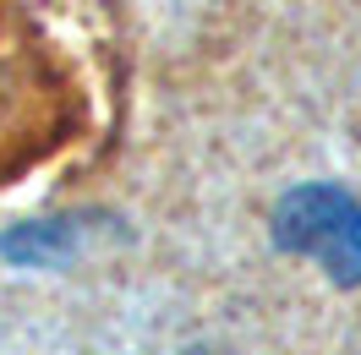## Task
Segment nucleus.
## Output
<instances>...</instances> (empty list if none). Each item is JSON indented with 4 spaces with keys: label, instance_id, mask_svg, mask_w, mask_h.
Returning <instances> with one entry per match:
<instances>
[{
    "label": "nucleus",
    "instance_id": "nucleus-1",
    "mask_svg": "<svg viewBox=\"0 0 361 355\" xmlns=\"http://www.w3.org/2000/svg\"><path fill=\"white\" fill-rule=\"evenodd\" d=\"M274 246L312 257L334 285H361V202L345 186L307 180L274 208Z\"/></svg>",
    "mask_w": 361,
    "mask_h": 355
},
{
    "label": "nucleus",
    "instance_id": "nucleus-2",
    "mask_svg": "<svg viewBox=\"0 0 361 355\" xmlns=\"http://www.w3.org/2000/svg\"><path fill=\"white\" fill-rule=\"evenodd\" d=\"M71 246H77V235H71L66 224H17V230H6L0 235V257H11V263H61V257H71Z\"/></svg>",
    "mask_w": 361,
    "mask_h": 355
}]
</instances>
